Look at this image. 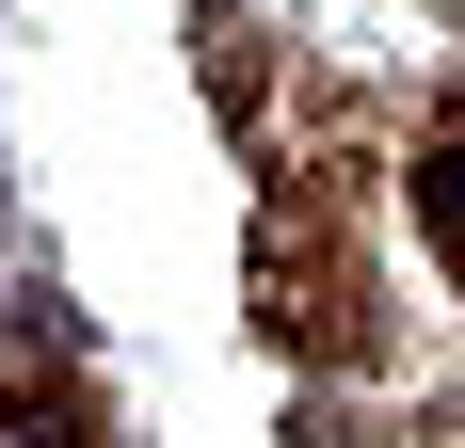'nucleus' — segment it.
I'll list each match as a JSON object with an SVG mask.
<instances>
[{
  "instance_id": "nucleus-1",
  "label": "nucleus",
  "mask_w": 465,
  "mask_h": 448,
  "mask_svg": "<svg viewBox=\"0 0 465 448\" xmlns=\"http://www.w3.org/2000/svg\"><path fill=\"white\" fill-rule=\"evenodd\" d=\"M433 224H465V129L433 144Z\"/></svg>"
}]
</instances>
